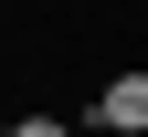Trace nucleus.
<instances>
[{"mask_svg":"<svg viewBox=\"0 0 148 137\" xmlns=\"http://www.w3.org/2000/svg\"><path fill=\"white\" fill-rule=\"evenodd\" d=\"M95 116H106V127H127V137H148V74H116Z\"/></svg>","mask_w":148,"mask_h":137,"instance_id":"f257e3e1","label":"nucleus"},{"mask_svg":"<svg viewBox=\"0 0 148 137\" xmlns=\"http://www.w3.org/2000/svg\"><path fill=\"white\" fill-rule=\"evenodd\" d=\"M11 137H74V127H53V116H21V127H11Z\"/></svg>","mask_w":148,"mask_h":137,"instance_id":"f03ea898","label":"nucleus"},{"mask_svg":"<svg viewBox=\"0 0 148 137\" xmlns=\"http://www.w3.org/2000/svg\"><path fill=\"white\" fill-rule=\"evenodd\" d=\"M0 137H11V116H0Z\"/></svg>","mask_w":148,"mask_h":137,"instance_id":"7ed1b4c3","label":"nucleus"}]
</instances>
